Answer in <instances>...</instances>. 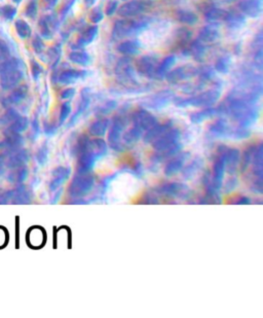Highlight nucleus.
Listing matches in <instances>:
<instances>
[{"label":"nucleus","mask_w":263,"mask_h":318,"mask_svg":"<svg viewBox=\"0 0 263 318\" xmlns=\"http://www.w3.org/2000/svg\"><path fill=\"white\" fill-rule=\"evenodd\" d=\"M134 120H135L137 125L141 126L143 128L151 127L155 123V120L150 115V113H148V112L143 111V110L136 112L135 116H134Z\"/></svg>","instance_id":"nucleus-21"},{"label":"nucleus","mask_w":263,"mask_h":318,"mask_svg":"<svg viewBox=\"0 0 263 318\" xmlns=\"http://www.w3.org/2000/svg\"><path fill=\"white\" fill-rule=\"evenodd\" d=\"M103 19H104V13L101 7H96V9H94L92 13L89 14V21L95 24V25L102 22Z\"/></svg>","instance_id":"nucleus-30"},{"label":"nucleus","mask_w":263,"mask_h":318,"mask_svg":"<svg viewBox=\"0 0 263 318\" xmlns=\"http://www.w3.org/2000/svg\"><path fill=\"white\" fill-rule=\"evenodd\" d=\"M118 9V1L117 0H111V1L107 4L106 6V11L105 14L108 15V17H111L112 15H114L115 13L117 12Z\"/></svg>","instance_id":"nucleus-32"},{"label":"nucleus","mask_w":263,"mask_h":318,"mask_svg":"<svg viewBox=\"0 0 263 318\" xmlns=\"http://www.w3.org/2000/svg\"><path fill=\"white\" fill-rule=\"evenodd\" d=\"M38 14V0H30L25 9V15L27 18L34 20Z\"/></svg>","instance_id":"nucleus-26"},{"label":"nucleus","mask_w":263,"mask_h":318,"mask_svg":"<svg viewBox=\"0 0 263 318\" xmlns=\"http://www.w3.org/2000/svg\"><path fill=\"white\" fill-rule=\"evenodd\" d=\"M213 113H215V111H214L213 109H207V110H205V111L196 113L195 116L192 117V120L194 121H201L204 119H207V118L211 117L213 115Z\"/></svg>","instance_id":"nucleus-33"},{"label":"nucleus","mask_w":263,"mask_h":318,"mask_svg":"<svg viewBox=\"0 0 263 318\" xmlns=\"http://www.w3.org/2000/svg\"><path fill=\"white\" fill-rule=\"evenodd\" d=\"M225 22L227 23V25H228L229 28L238 29V28H241L242 26L245 25L246 18L241 12L230 11V12H228V15H227V18H226Z\"/></svg>","instance_id":"nucleus-16"},{"label":"nucleus","mask_w":263,"mask_h":318,"mask_svg":"<svg viewBox=\"0 0 263 318\" xmlns=\"http://www.w3.org/2000/svg\"><path fill=\"white\" fill-rule=\"evenodd\" d=\"M230 64H232V61H230V58L228 56L220 57L215 63V69L219 73H223V75H225V73L229 71Z\"/></svg>","instance_id":"nucleus-24"},{"label":"nucleus","mask_w":263,"mask_h":318,"mask_svg":"<svg viewBox=\"0 0 263 318\" xmlns=\"http://www.w3.org/2000/svg\"><path fill=\"white\" fill-rule=\"evenodd\" d=\"M122 1H127V0H122Z\"/></svg>","instance_id":"nucleus-39"},{"label":"nucleus","mask_w":263,"mask_h":318,"mask_svg":"<svg viewBox=\"0 0 263 318\" xmlns=\"http://www.w3.org/2000/svg\"><path fill=\"white\" fill-rule=\"evenodd\" d=\"M70 111H71V106H70V104H69V103H65V104H63L62 108H61V115H60L61 123H62V121H64L66 119L68 118Z\"/></svg>","instance_id":"nucleus-35"},{"label":"nucleus","mask_w":263,"mask_h":318,"mask_svg":"<svg viewBox=\"0 0 263 318\" xmlns=\"http://www.w3.org/2000/svg\"><path fill=\"white\" fill-rule=\"evenodd\" d=\"M99 33V27L94 25L87 28L85 31H82V33L77 38L75 45H73L74 50H78V48H84L88 46V45L92 44L96 39L97 35Z\"/></svg>","instance_id":"nucleus-9"},{"label":"nucleus","mask_w":263,"mask_h":318,"mask_svg":"<svg viewBox=\"0 0 263 318\" xmlns=\"http://www.w3.org/2000/svg\"><path fill=\"white\" fill-rule=\"evenodd\" d=\"M58 25H59V21H58L57 15H48L43 17L38 22L39 35L46 40L52 39L55 31L58 29Z\"/></svg>","instance_id":"nucleus-5"},{"label":"nucleus","mask_w":263,"mask_h":318,"mask_svg":"<svg viewBox=\"0 0 263 318\" xmlns=\"http://www.w3.org/2000/svg\"><path fill=\"white\" fill-rule=\"evenodd\" d=\"M22 1H23V0H13V2L15 3V4H19V3H21Z\"/></svg>","instance_id":"nucleus-38"},{"label":"nucleus","mask_w":263,"mask_h":318,"mask_svg":"<svg viewBox=\"0 0 263 318\" xmlns=\"http://www.w3.org/2000/svg\"><path fill=\"white\" fill-rule=\"evenodd\" d=\"M136 18V17H135ZM123 18L114 23L112 29V37L115 40L123 39L129 36L140 34L148 27V20L144 17Z\"/></svg>","instance_id":"nucleus-2"},{"label":"nucleus","mask_w":263,"mask_h":318,"mask_svg":"<svg viewBox=\"0 0 263 318\" xmlns=\"http://www.w3.org/2000/svg\"><path fill=\"white\" fill-rule=\"evenodd\" d=\"M218 38H219V30L217 25L209 24L208 26H205L200 30L197 40H200V42L203 44H211V43H215Z\"/></svg>","instance_id":"nucleus-10"},{"label":"nucleus","mask_w":263,"mask_h":318,"mask_svg":"<svg viewBox=\"0 0 263 318\" xmlns=\"http://www.w3.org/2000/svg\"><path fill=\"white\" fill-rule=\"evenodd\" d=\"M11 58V50L6 43L0 40V66Z\"/></svg>","instance_id":"nucleus-28"},{"label":"nucleus","mask_w":263,"mask_h":318,"mask_svg":"<svg viewBox=\"0 0 263 318\" xmlns=\"http://www.w3.org/2000/svg\"><path fill=\"white\" fill-rule=\"evenodd\" d=\"M15 29L16 35L21 39H28L32 35V29L30 25L23 19H18L15 22Z\"/></svg>","instance_id":"nucleus-19"},{"label":"nucleus","mask_w":263,"mask_h":318,"mask_svg":"<svg viewBox=\"0 0 263 318\" xmlns=\"http://www.w3.org/2000/svg\"><path fill=\"white\" fill-rule=\"evenodd\" d=\"M107 127H108V121L107 120H101V121H98L97 123L93 124L92 128H90V131H92L93 134L99 135V134H103Z\"/></svg>","instance_id":"nucleus-29"},{"label":"nucleus","mask_w":263,"mask_h":318,"mask_svg":"<svg viewBox=\"0 0 263 318\" xmlns=\"http://www.w3.org/2000/svg\"><path fill=\"white\" fill-rule=\"evenodd\" d=\"M16 14H18V10L14 5L5 4L0 6V18L5 21H13L15 18Z\"/></svg>","instance_id":"nucleus-23"},{"label":"nucleus","mask_w":263,"mask_h":318,"mask_svg":"<svg viewBox=\"0 0 263 318\" xmlns=\"http://www.w3.org/2000/svg\"><path fill=\"white\" fill-rule=\"evenodd\" d=\"M26 94H27V87L22 86L15 90V91L11 94V96L8 97V100H10L11 103H19L25 97H26Z\"/></svg>","instance_id":"nucleus-25"},{"label":"nucleus","mask_w":263,"mask_h":318,"mask_svg":"<svg viewBox=\"0 0 263 318\" xmlns=\"http://www.w3.org/2000/svg\"><path fill=\"white\" fill-rule=\"evenodd\" d=\"M24 62L18 58H10L0 66V85L5 90L13 89L23 79Z\"/></svg>","instance_id":"nucleus-1"},{"label":"nucleus","mask_w":263,"mask_h":318,"mask_svg":"<svg viewBox=\"0 0 263 318\" xmlns=\"http://www.w3.org/2000/svg\"><path fill=\"white\" fill-rule=\"evenodd\" d=\"M237 6L245 17L256 19L262 14L263 0H242Z\"/></svg>","instance_id":"nucleus-6"},{"label":"nucleus","mask_w":263,"mask_h":318,"mask_svg":"<svg viewBox=\"0 0 263 318\" xmlns=\"http://www.w3.org/2000/svg\"><path fill=\"white\" fill-rule=\"evenodd\" d=\"M187 55L192 56L196 61H203L205 55V44L201 43L200 40H196V42L192 43L190 46H189V50L187 51Z\"/></svg>","instance_id":"nucleus-20"},{"label":"nucleus","mask_w":263,"mask_h":318,"mask_svg":"<svg viewBox=\"0 0 263 318\" xmlns=\"http://www.w3.org/2000/svg\"><path fill=\"white\" fill-rule=\"evenodd\" d=\"M218 98H219L218 91H209L195 98H192V99L187 100L185 103L194 106H205L215 103Z\"/></svg>","instance_id":"nucleus-11"},{"label":"nucleus","mask_w":263,"mask_h":318,"mask_svg":"<svg viewBox=\"0 0 263 318\" xmlns=\"http://www.w3.org/2000/svg\"><path fill=\"white\" fill-rule=\"evenodd\" d=\"M76 0H68V1H66L65 5L63 6V9L61 11V19H64L67 14L70 12V10L72 9V6L75 3Z\"/></svg>","instance_id":"nucleus-34"},{"label":"nucleus","mask_w":263,"mask_h":318,"mask_svg":"<svg viewBox=\"0 0 263 318\" xmlns=\"http://www.w3.org/2000/svg\"><path fill=\"white\" fill-rule=\"evenodd\" d=\"M88 72L85 70H76V69H67L60 73L58 80L62 85H70L74 81H76L82 77H85Z\"/></svg>","instance_id":"nucleus-13"},{"label":"nucleus","mask_w":263,"mask_h":318,"mask_svg":"<svg viewBox=\"0 0 263 318\" xmlns=\"http://www.w3.org/2000/svg\"><path fill=\"white\" fill-rule=\"evenodd\" d=\"M97 0H85V2H86V5L88 7H90V6H93L95 3H96Z\"/></svg>","instance_id":"nucleus-37"},{"label":"nucleus","mask_w":263,"mask_h":318,"mask_svg":"<svg viewBox=\"0 0 263 318\" xmlns=\"http://www.w3.org/2000/svg\"><path fill=\"white\" fill-rule=\"evenodd\" d=\"M32 47L37 55H43L45 50V45L44 43V38L40 35L36 34L32 39Z\"/></svg>","instance_id":"nucleus-27"},{"label":"nucleus","mask_w":263,"mask_h":318,"mask_svg":"<svg viewBox=\"0 0 263 318\" xmlns=\"http://www.w3.org/2000/svg\"><path fill=\"white\" fill-rule=\"evenodd\" d=\"M149 4L144 0H132L123 3L117 9V14L121 18H135L148 10Z\"/></svg>","instance_id":"nucleus-3"},{"label":"nucleus","mask_w":263,"mask_h":318,"mask_svg":"<svg viewBox=\"0 0 263 318\" xmlns=\"http://www.w3.org/2000/svg\"><path fill=\"white\" fill-rule=\"evenodd\" d=\"M61 55H62V46H61V45H55L54 46H52L47 51L46 57L48 59V62L52 64L53 68H55L56 65L59 63Z\"/></svg>","instance_id":"nucleus-22"},{"label":"nucleus","mask_w":263,"mask_h":318,"mask_svg":"<svg viewBox=\"0 0 263 318\" xmlns=\"http://www.w3.org/2000/svg\"><path fill=\"white\" fill-rule=\"evenodd\" d=\"M228 12L219 9V7H211L205 14V19L209 24H214V25H218L221 22H225L227 18Z\"/></svg>","instance_id":"nucleus-14"},{"label":"nucleus","mask_w":263,"mask_h":318,"mask_svg":"<svg viewBox=\"0 0 263 318\" xmlns=\"http://www.w3.org/2000/svg\"><path fill=\"white\" fill-rule=\"evenodd\" d=\"M141 44L136 39H129L120 43L117 45V51L125 57H132L139 54Z\"/></svg>","instance_id":"nucleus-12"},{"label":"nucleus","mask_w":263,"mask_h":318,"mask_svg":"<svg viewBox=\"0 0 263 318\" xmlns=\"http://www.w3.org/2000/svg\"><path fill=\"white\" fill-rule=\"evenodd\" d=\"M197 75H199V68L192 66V65H184V66H180L173 71H169L166 76L171 83H177V81L190 78Z\"/></svg>","instance_id":"nucleus-7"},{"label":"nucleus","mask_w":263,"mask_h":318,"mask_svg":"<svg viewBox=\"0 0 263 318\" xmlns=\"http://www.w3.org/2000/svg\"><path fill=\"white\" fill-rule=\"evenodd\" d=\"M176 63V57L175 56H168L164 58L161 62L159 63L158 66V78H162L168 75V72L171 68L174 66Z\"/></svg>","instance_id":"nucleus-18"},{"label":"nucleus","mask_w":263,"mask_h":318,"mask_svg":"<svg viewBox=\"0 0 263 318\" xmlns=\"http://www.w3.org/2000/svg\"><path fill=\"white\" fill-rule=\"evenodd\" d=\"M74 94H75V90L74 89H67L62 93V98L63 99H69Z\"/></svg>","instance_id":"nucleus-36"},{"label":"nucleus","mask_w":263,"mask_h":318,"mask_svg":"<svg viewBox=\"0 0 263 318\" xmlns=\"http://www.w3.org/2000/svg\"><path fill=\"white\" fill-rule=\"evenodd\" d=\"M115 72H117V77L121 80L132 81L135 79L134 65L130 57H123L117 62Z\"/></svg>","instance_id":"nucleus-8"},{"label":"nucleus","mask_w":263,"mask_h":318,"mask_svg":"<svg viewBox=\"0 0 263 318\" xmlns=\"http://www.w3.org/2000/svg\"><path fill=\"white\" fill-rule=\"evenodd\" d=\"M176 18L180 23L189 26L194 25V24H196L197 21H199L197 15L193 12L188 10H178L176 12Z\"/></svg>","instance_id":"nucleus-17"},{"label":"nucleus","mask_w":263,"mask_h":318,"mask_svg":"<svg viewBox=\"0 0 263 318\" xmlns=\"http://www.w3.org/2000/svg\"><path fill=\"white\" fill-rule=\"evenodd\" d=\"M68 58L72 63L84 67L88 66V65L90 63L89 55L85 50H82V48L73 50L72 52H70Z\"/></svg>","instance_id":"nucleus-15"},{"label":"nucleus","mask_w":263,"mask_h":318,"mask_svg":"<svg viewBox=\"0 0 263 318\" xmlns=\"http://www.w3.org/2000/svg\"><path fill=\"white\" fill-rule=\"evenodd\" d=\"M159 59L153 56H143L137 61V69L142 76L158 78Z\"/></svg>","instance_id":"nucleus-4"},{"label":"nucleus","mask_w":263,"mask_h":318,"mask_svg":"<svg viewBox=\"0 0 263 318\" xmlns=\"http://www.w3.org/2000/svg\"><path fill=\"white\" fill-rule=\"evenodd\" d=\"M44 68L41 65L35 61V60H31V72H32V76L34 79H37L41 73H43Z\"/></svg>","instance_id":"nucleus-31"}]
</instances>
